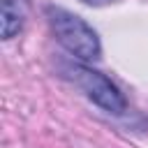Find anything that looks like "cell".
Segmentation results:
<instances>
[{
    "instance_id": "cell-4",
    "label": "cell",
    "mask_w": 148,
    "mask_h": 148,
    "mask_svg": "<svg viewBox=\"0 0 148 148\" xmlns=\"http://www.w3.org/2000/svg\"><path fill=\"white\" fill-rule=\"evenodd\" d=\"M81 2H86V5H90V7H102V5H109V2H113V0H81Z\"/></svg>"
},
{
    "instance_id": "cell-3",
    "label": "cell",
    "mask_w": 148,
    "mask_h": 148,
    "mask_svg": "<svg viewBox=\"0 0 148 148\" xmlns=\"http://www.w3.org/2000/svg\"><path fill=\"white\" fill-rule=\"evenodd\" d=\"M28 0H2V39H12L21 32L28 18Z\"/></svg>"
},
{
    "instance_id": "cell-2",
    "label": "cell",
    "mask_w": 148,
    "mask_h": 148,
    "mask_svg": "<svg viewBox=\"0 0 148 148\" xmlns=\"http://www.w3.org/2000/svg\"><path fill=\"white\" fill-rule=\"evenodd\" d=\"M62 74L74 81L90 102H95L99 109L113 113V116H120L125 113V97L120 92V88L102 72L88 67L86 62H65L62 65Z\"/></svg>"
},
{
    "instance_id": "cell-1",
    "label": "cell",
    "mask_w": 148,
    "mask_h": 148,
    "mask_svg": "<svg viewBox=\"0 0 148 148\" xmlns=\"http://www.w3.org/2000/svg\"><path fill=\"white\" fill-rule=\"evenodd\" d=\"M46 14H49V23H51V30H53L58 44L69 56H74L81 62H90L102 56V44H99L97 32L81 16H76L62 7H49Z\"/></svg>"
}]
</instances>
